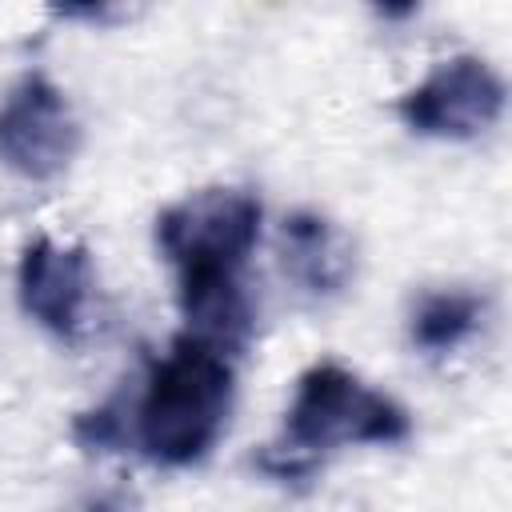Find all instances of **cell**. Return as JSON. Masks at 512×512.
Wrapping results in <instances>:
<instances>
[{
	"instance_id": "1",
	"label": "cell",
	"mask_w": 512,
	"mask_h": 512,
	"mask_svg": "<svg viewBox=\"0 0 512 512\" xmlns=\"http://www.w3.org/2000/svg\"><path fill=\"white\" fill-rule=\"evenodd\" d=\"M232 364L216 348L180 336L164 360L152 364L148 388L136 404V444L164 468H188L212 452L232 408Z\"/></svg>"
},
{
	"instance_id": "2",
	"label": "cell",
	"mask_w": 512,
	"mask_h": 512,
	"mask_svg": "<svg viewBox=\"0 0 512 512\" xmlns=\"http://www.w3.org/2000/svg\"><path fill=\"white\" fill-rule=\"evenodd\" d=\"M412 436V416L400 400L368 388L336 360L312 364L292 392L284 440L292 452H328L344 444H400Z\"/></svg>"
},
{
	"instance_id": "3",
	"label": "cell",
	"mask_w": 512,
	"mask_h": 512,
	"mask_svg": "<svg viewBox=\"0 0 512 512\" xmlns=\"http://www.w3.org/2000/svg\"><path fill=\"white\" fill-rule=\"evenodd\" d=\"M260 236V200L248 188H200L156 216V244L176 276L240 272Z\"/></svg>"
},
{
	"instance_id": "4",
	"label": "cell",
	"mask_w": 512,
	"mask_h": 512,
	"mask_svg": "<svg viewBox=\"0 0 512 512\" xmlns=\"http://www.w3.org/2000/svg\"><path fill=\"white\" fill-rule=\"evenodd\" d=\"M504 100H508V88L500 72L488 60L460 52L440 60L416 88H408L396 100V116L416 136L472 140V136H484L504 116Z\"/></svg>"
},
{
	"instance_id": "5",
	"label": "cell",
	"mask_w": 512,
	"mask_h": 512,
	"mask_svg": "<svg viewBox=\"0 0 512 512\" xmlns=\"http://www.w3.org/2000/svg\"><path fill=\"white\" fill-rule=\"evenodd\" d=\"M80 148V120L60 84L24 72L0 100V164L24 180L60 176Z\"/></svg>"
},
{
	"instance_id": "6",
	"label": "cell",
	"mask_w": 512,
	"mask_h": 512,
	"mask_svg": "<svg viewBox=\"0 0 512 512\" xmlns=\"http://www.w3.org/2000/svg\"><path fill=\"white\" fill-rule=\"evenodd\" d=\"M20 308L60 340H72L84 324L92 296V256L84 244H56L52 236L28 240L16 268Z\"/></svg>"
},
{
	"instance_id": "7",
	"label": "cell",
	"mask_w": 512,
	"mask_h": 512,
	"mask_svg": "<svg viewBox=\"0 0 512 512\" xmlns=\"http://www.w3.org/2000/svg\"><path fill=\"white\" fill-rule=\"evenodd\" d=\"M180 312L188 336L216 348L220 356L240 352L252 336V300L240 284V272H196L180 276Z\"/></svg>"
},
{
	"instance_id": "8",
	"label": "cell",
	"mask_w": 512,
	"mask_h": 512,
	"mask_svg": "<svg viewBox=\"0 0 512 512\" xmlns=\"http://www.w3.org/2000/svg\"><path fill=\"white\" fill-rule=\"evenodd\" d=\"M284 272L308 296H336L352 276V240L320 212H292L280 228Z\"/></svg>"
},
{
	"instance_id": "9",
	"label": "cell",
	"mask_w": 512,
	"mask_h": 512,
	"mask_svg": "<svg viewBox=\"0 0 512 512\" xmlns=\"http://www.w3.org/2000/svg\"><path fill=\"white\" fill-rule=\"evenodd\" d=\"M484 324V296L464 288H440L424 292L408 316V336L420 352L440 356L460 348L476 328Z\"/></svg>"
},
{
	"instance_id": "10",
	"label": "cell",
	"mask_w": 512,
	"mask_h": 512,
	"mask_svg": "<svg viewBox=\"0 0 512 512\" xmlns=\"http://www.w3.org/2000/svg\"><path fill=\"white\" fill-rule=\"evenodd\" d=\"M72 440L84 452H116L128 440V420H124V404L108 400L92 412H80L72 420Z\"/></svg>"
},
{
	"instance_id": "11",
	"label": "cell",
	"mask_w": 512,
	"mask_h": 512,
	"mask_svg": "<svg viewBox=\"0 0 512 512\" xmlns=\"http://www.w3.org/2000/svg\"><path fill=\"white\" fill-rule=\"evenodd\" d=\"M136 508V500L124 492V488H112V492H100L96 500H88L84 508H76V512H132Z\"/></svg>"
}]
</instances>
